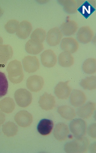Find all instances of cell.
Returning <instances> with one entry per match:
<instances>
[{
  "mask_svg": "<svg viewBox=\"0 0 96 153\" xmlns=\"http://www.w3.org/2000/svg\"><path fill=\"white\" fill-rule=\"evenodd\" d=\"M40 59L42 65L48 68L54 66L57 60L55 53L51 49L44 51L40 55Z\"/></svg>",
  "mask_w": 96,
  "mask_h": 153,
  "instance_id": "7",
  "label": "cell"
},
{
  "mask_svg": "<svg viewBox=\"0 0 96 153\" xmlns=\"http://www.w3.org/2000/svg\"><path fill=\"white\" fill-rule=\"evenodd\" d=\"M89 134L92 137H96V124H93L90 126L88 130Z\"/></svg>",
  "mask_w": 96,
  "mask_h": 153,
  "instance_id": "32",
  "label": "cell"
},
{
  "mask_svg": "<svg viewBox=\"0 0 96 153\" xmlns=\"http://www.w3.org/2000/svg\"><path fill=\"white\" fill-rule=\"evenodd\" d=\"M89 145V141L86 137L76 138L67 143L65 145V150L69 153L84 152L87 150Z\"/></svg>",
  "mask_w": 96,
  "mask_h": 153,
  "instance_id": "2",
  "label": "cell"
},
{
  "mask_svg": "<svg viewBox=\"0 0 96 153\" xmlns=\"http://www.w3.org/2000/svg\"><path fill=\"white\" fill-rule=\"evenodd\" d=\"M69 133V130L68 126L62 123H59L56 125L53 133L55 138L60 141L65 140Z\"/></svg>",
  "mask_w": 96,
  "mask_h": 153,
  "instance_id": "17",
  "label": "cell"
},
{
  "mask_svg": "<svg viewBox=\"0 0 96 153\" xmlns=\"http://www.w3.org/2000/svg\"><path fill=\"white\" fill-rule=\"evenodd\" d=\"M74 59L71 53L65 51L61 53L58 56L59 65L63 67H69L73 65Z\"/></svg>",
  "mask_w": 96,
  "mask_h": 153,
  "instance_id": "21",
  "label": "cell"
},
{
  "mask_svg": "<svg viewBox=\"0 0 96 153\" xmlns=\"http://www.w3.org/2000/svg\"><path fill=\"white\" fill-rule=\"evenodd\" d=\"M3 43V40L1 37L0 36V45H2Z\"/></svg>",
  "mask_w": 96,
  "mask_h": 153,
  "instance_id": "35",
  "label": "cell"
},
{
  "mask_svg": "<svg viewBox=\"0 0 96 153\" xmlns=\"http://www.w3.org/2000/svg\"><path fill=\"white\" fill-rule=\"evenodd\" d=\"M2 130L4 134L6 136L13 137L17 134L18 131V127L13 122L8 121L3 125Z\"/></svg>",
  "mask_w": 96,
  "mask_h": 153,
  "instance_id": "25",
  "label": "cell"
},
{
  "mask_svg": "<svg viewBox=\"0 0 96 153\" xmlns=\"http://www.w3.org/2000/svg\"><path fill=\"white\" fill-rule=\"evenodd\" d=\"M22 64L24 70L28 73H33L37 71L39 67L38 59L36 56H28L23 59Z\"/></svg>",
  "mask_w": 96,
  "mask_h": 153,
  "instance_id": "6",
  "label": "cell"
},
{
  "mask_svg": "<svg viewBox=\"0 0 96 153\" xmlns=\"http://www.w3.org/2000/svg\"><path fill=\"white\" fill-rule=\"evenodd\" d=\"M8 82L5 74L0 71V97L5 96L8 88Z\"/></svg>",
  "mask_w": 96,
  "mask_h": 153,
  "instance_id": "30",
  "label": "cell"
},
{
  "mask_svg": "<svg viewBox=\"0 0 96 153\" xmlns=\"http://www.w3.org/2000/svg\"><path fill=\"white\" fill-rule=\"evenodd\" d=\"M5 120V115L3 111L0 110V126L4 123Z\"/></svg>",
  "mask_w": 96,
  "mask_h": 153,
  "instance_id": "33",
  "label": "cell"
},
{
  "mask_svg": "<svg viewBox=\"0 0 96 153\" xmlns=\"http://www.w3.org/2000/svg\"><path fill=\"white\" fill-rule=\"evenodd\" d=\"M44 83L43 79L41 76L33 75L27 79L26 85L27 88L31 91L37 92L42 88Z\"/></svg>",
  "mask_w": 96,
  "mask_h": 153,
  "instance_id": "5",
  "label": "cell"
},
{
  "mask_svg": "<svg viewBox=\"0 0 96 153\" xmlns=\"http://www.w3.org/2000/svg\"><path fill=\"white\" fill-rule=\"evenodd\" d=\"M8 78L12 83L18 84L23 80L24 74L21 63L17 60L10 62L6 69Z\"/></svg>",
  "mask_w": 96,
  "mask_h": 153,
  "instance_id": "1",
  "label": "cell"
},
{
  "mask_svg": "<svg viewBox=\"0 0 96 153\" xmlns=\"http://www.w3.org/2000/svg\"><path fill=\"white\" fill-rule=\"evenodd\" d=\"M38 103L42 109L47 111L54 108L56 101L54 96L45 92L40 97Z\"/></svg>",
  "mask_w": 96,
  "mask_h": 153,
  "instance_id": "11",
  "label": "cell"
},
{
  "mask_svg": "<svg viewBox=\"0 0 96 153\" xmlns=\"http://www.w3.org/2000/svg\"><path fill=\"white\" fill-rule=\"evenodd\" d=\"M14 97L17 105L23 108L29 106L32 100L31 93L24 88L19 89L16 91L14 94Z\"/></svg>",
  "mask_w": 96,
  "mask_h": 153,
  "instance_id": "4",
  "label": "cell"
},
{
  "mask_svg": "<svg viewBox=\"0 0 96 153\" xmlns=\"http://www.w3.org/2000/svg\"><path fill=\"white\" fill-rule=\"evenodd\" d=\"M13 54L12 47L9 45H0V67H4L12 57Z\"/></svg>",
  "mask_w": 96,
  "mask_h": 153,
  "instance_id": "16",
  "label": "cell"
},
{
  "mask_svg": "<svg viewBox=\"0 0 96 153\" xmlns=\"http://www.w3.org/2000/svg\"><path fill=\"white\" fill-rule=\"evenodd\" d=\"M78 28L77 23L73 21H67L63 23L60 27L61 31L64 35L68 36L74 34Z\"/></svg>",
  "mask_w": 96,
  "mask_h": 153,
  "instance_id": "22",
  "label": "cell"
},
{
  "mask_svg": "<svg viewBox=\"0 0 96 153\" xmlns=\"http://www.w3.org/2000/svg\"><path fill=\"white\" fill-rule=\"evenodd\" d=\"M32 29L31 24L27 20H24L19 23L16 34L19 38L26 39L29 36Z\"/></svg>",
  "mask_w": 96,
  "mask_h": 153,
  "instance_id": "15",
  "label": "cell"
},
{
  "mask_svg": "<svg viewBox=\"0 0 96 153\" xmlns=\"http://www.w3.org/2000/svg\"><path fill=\"white\" fill-rule=\"evenodd\" d=\"M62 36V33L60 29L58 27L54 28L48 32L46 41L50 46H55L60 43Z\"/></svg>",
  "mask_w": 96,
  "mask_h": 153,
  "instance_id": "8",
  "label": "cell"
},
{
  "mask_svg": "<svg viewBox=\"0 0 96 153\" xmlns=\"http://www.w3.org/2000/svg\"><path fill=\"white\" fill-rule=\"evenodd\" d=\"M96 61L95 59L89 58L84 62L82 69L85 73L89 74L94 73L96 70Z\"/></svg>",
  "mask_w": 96,
  "mask_h": 153,
  "instance_id": "26",
  "label": "cell"
},
{
  "mask_svg": "<svg viewBox=\"0 0 96 153\" xmlns=\"http://www.w3.org/2000/svg\"><path fill=\"white\" fill-rule=\"evenodd\" d=\"M95 103L91 102H88L78 109L77 111V115L83 119L89 118L91 116L95 109Z\"/></svg>",
  "mask_w": 96,
  "mask_h": 153,
  "instance_id": "18",
  "label": "cell"
},
{
  "mask_svg": "<svg viewBox=\"0 0 96 153\" xmlns=\"http://www.w3.org/2000/svg\"><path fill=\"white\" fill-rule=\"evenodd\" d=\"M69 126L70 131L76 138L83 137L86 134L87 125L82 119H78L73 120L70 123Z\"/></svg>",
  "mask_w": 96,
  "mask_h": 153,
  "instance_id": "3",
  "label": "cell"
},
{
  "mask_svg": "<svg viewBox=\"0 0 96 153\" xmlns=\"http://www.w3.org/2000/svg\"><path fill=\"white\" fill-rule=\"evenodd\" d=\"M69 81L59 83L54 88V93L59 99H66L69 97L71 91V88L68 86Z\"/></svg>",
  "mask_w": 96,
  "mask_h": 153,
  "instance_id": "9",
  "label": "cell"
},
{
  "mask_svg": "<svg viewBox=\"0 0 96 153\" xmlns=\"http://www.w3.org/2000/svg\"><path fill=\"white\" fill-rule=\"evenodd\" d=\"M14 120L17 124L23 127L29 126L33 121V117L30 113L25 110H21L15 115Z\"/></svg>",
  "mask_w": 96,
  "mask_h": 153,
  "instance_id": "10",
  "label": "cell"
},
{
  "mask_svg": "<svg viewBox=\"0 0 96 153\" xmlns=\"http://www.w3.org/2000/svg\"><path fill=\"white\" fill-rule=\"evenodd\" d=\"M15 107L13 100L9 97H5L0 101V109L5 113H9L13 112Z\"/></svg>",
  "mask_w": 96,
  "mask_h": 153,
  "instance_id": "24",
  "label": "cell"
},
{
  "mask_svg": "<svg viewBox=\"0 0 96 153\" xmlns=\"http://www.w3.org/2000/svg\"><path fill=\"white\" fill-rule=\"evenodd\" d=\"M53 126V122L51 120L43 119L40 120L39 123L37 126V129L41 134L46 135L50 133Z\"/></svg>",
  "mask_w": 96,
  "mask_h": 153,
  "instance_id": "19",
  "label": "cell"
},
{
  "mask_svg": "<svg viewBox=\"0 0 96 153\" xmlns=\"http://www.w3.org/2000/svg\"><path fill=\"white\" fill-rule=\"evenodd\" d=\"M58 112L62 118L68 120L73 119L76 116L75 111L72 107L67 105L58 107Z\"/></svg>",
  "mask_w": 96,
  "mask_h": 153,
  "instance_id": "23",
  "label": "cell"
},
{
  "mask_svg": "<svg viewBox=\"0 0 96 153\" xmlns=\"http://www.w3.org/2000/svg\"><path fill=\"white\" fill-rule=\"evenodd\" d=\"M3 13V10L0 6V17Z\"/></svg>",
  "mask_w": 96,
  "mask_h": 153,
  "instance_id": "34",
  "label": "cell"
},
{
  "mask_svg": "<svg viewBox=\"0 0 96 153\" xmlns=\"http://www.w3.org/2000/svg\"><path fill=\"white\" fill-rule=\"evenodd\" d=\"M96 76H94L87 77L82 79L80 84L84 90H91L96 89Z\"/></svg>",
  "mask_w": 96,
  "mask_h": 153,
  "instance_id": "27",
  "label": "cell"
},
{
  "mask_svg": "<svg viewBox=\"0 0 96 153\" xmlns=\"http://www.w3.org/2000/svg\"><path fill=\"white\" fill-rule=\"evenodd\" d=\"M46 36V32L44 30L38 28L35 29L31 34L30 39L42 43L45 40Z\"/></svg>",
  "mask_w": 96,
  "mask_h": 153,
  "instance_id": "29",
  "label": "cell"
},
{
  "mask_svg": "<svg viewBox=\"0 0 96 153\" xmlns=\"http://www.w3.org/2000/svg\"><path fill=\"white\" fill-rule=\"evenodd\" d=\"M25 49L27 53L31 54L36 55L43 50L44 46L41 43L30 39L26 44Z\"/></svg>",
  "mask_w": 96,
  "mask_h": 153,
  "instance_id": "20",
  "label": "cell"
},
{
  "mask_svg": "<svg viewBox=\"0 0 96 153\" xmlns=\"http://www.w3.org/2000/svg\"><path fill=\"white\" fill-rule=\"evenodd\" d=\"M79 44L76 40L72 37H65L61 41L60 46L64 51L70 53L76 52L79 47Z\"/></svg>",
  "mask_w": 96,
  "mask_h": 153,
  "instance_id": "13",
  "label": "cell"
},
{
  "mask_svg": "<svg viewBox=\"0 0 96 153\" xmlns=\"http://www.w3.org/2000/svg\"><path fill=\"white\" fill-rule=\"evenodd\" d=\"M77 10L86 19H87L95 10V9L87 1H86Z\"/></svg>",
  "mask_w": 96,
  "mask_h": 153,
  "instance_id": "28",
  "label": "cell"
},
{
  "mask_svg": "<svg viewBox=\"0 0 96 153\" xmlns=\"http://www.w3.org/2000/svg\"><path fill=\"white\" fill-rule=\"evenodd\" d=\"M93 32L88 26H83L80 28L77 35V38L81 43L86 44L90 42L92 39Z\"/></svg>",
  "mask_w": 96,
  "mask_h": 153,
  "instance_id": "14",
  "label": "cell"
},
{
  "mask_svg": "<svg viewBox=\"0 0 96 153\" xmlns=\"http://www.w3.org/2000/svg\"><path fill=\"white\" fill-rule=\"evenodd\" d=\"M70 102L75 107H79L83 105L86 100L84 93L81 91L74 90L72 92L70 97Z\"/></svg>",
  "mask_w": 96,
  "mask_h": 153,
  "instance_id": "12",
  "label": "cell"
},
{
  "mask_svg": "<svg viewBox=\"0 0 96 153\" xmlns=\"http://www.w3.org/2000/svg\"><path fill=\"white\" fill-rule=\"evenodd\" d=\"M19 24V22L17 20L11 19L5 25V28L8 33L13 34L16 32Z\"/></svg>",
  "mask_w": 96,
  "mask_h": 153,
  "instance_id": "31",
  "label": "cell"
}]
</instances>
